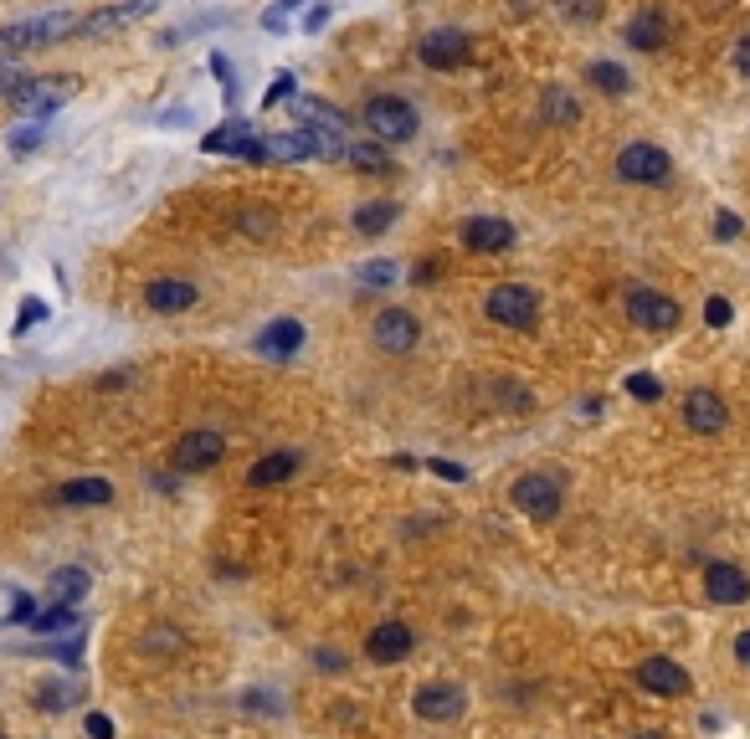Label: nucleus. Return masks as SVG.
Listing matches in <instances>:
<instances>
[{"label": "nucleus", "instance_id": "nucleus-42", "mask_svg": "<svg viewBox=\"0 0 750 739\" xmlns=\"http://www.w3.org/2000/svg\"><path fill=\"white\" fill-rule=\"evenodd\" d=\"M329 21V5L325 0H308V16H304V32H319V26H325Z\"/></svg>", "mask_w": 750, "mask_h": 739}, {"label": "nucleus", "instance_id": "nucleus-33", "mask_svg": "<svg viewBox=\"0 0 750 739\" xmlns=\"http://www.w3.org/2000/svg\"><path fill=\"white\" fill-rule=\"evenodd\" d=\"M396 278H401V268H396V262H365V268H360L365 293H380V288H391Z\"/></svg>", "mask_w": 750, "mask_h": 739}, {"label": "nucleus", "instance_id": "nucleus-25", "mask_svg": "<svg viewBox=\"0 0 750 739\" xmlns=\"http://www.w3.org/2000/svg\"><path fill=\"white\" fill-rule=\"evenodd\" d=\"M540 118H546V124H555V129H571V124L581 118V103L571 98L561 83H550L546 93H540Z\"/></svg>", "mask_w": 750, "mask_h": 739}, {"label": "nucleus", "instance_id": "nucleus-9", "mask_svg": "<svg viewBox=\"0 0 750 739\" xmlns=\"http://www.w3.org/2000/svg\"><path fill=\"white\" fill-rule=\"evenodd\" d=\"M371 339H375V350L407 354V350H417L422 324H417V314H407V308H380V314H375V324H371Z\"/></svg>", "mask_w": 750, "mask_h": 739}, {"label": "nucleus", "instance_id": "nucleus-29", "mask_svg": "<svg viewBox=\"0 0 750 739\" xmlns=\"http://www.w3.org/2000/svg\"><path fill=\"white\" fill-rule=\"evenodd\" d=\"M344 160H350V169H360V175H386V169H391V160H386V150H380L375 139L350 144V150H344Z\"/></svg>", "mask_w": 750, "mask_h": 739}, {"label": "nucleus", "instance_id": "nucleus-27", "mask_svg": "<svg viewBox=\"0 0 750 739\" xmlns=\"http://www.w3.org/2000/svg\"><path fill=\"white\" fill-rule=\"evenodd\" d=\"M247 139H253V129L232 118V124H222L216 134H206V139H201V150H206V154H237V160H242V150H247Z\"/></svg>", "mask_w": 750, "mask_h": 739}, {"label": "nucleus", "instance_id": "nucleus-32", "mask_svg": "<svg viewBox=\"0 0 750 739\" xmlns=\"http://www.w3.org/2000/svg\"><path fill=\"white\" fill-rule=\"evenodd\" d=\"M304 5L308 0H278V5H268V11H262V32H289L293 16H298Z\"/></svg>", "mask_w": 750, "mask_h": 739}, {"label": "nucleus", "instance_id": "nucleus-21", "mask_svg": "<svg viewBox=\"0 0 750 739\" xmlns=\"http://www.w3.org/2000/svg\"><path fill=\"white\" fill-rule=\"evenodd\" d=\"M57 504H68V508H103V504H114V483H108V478H72V483L57 488Z\"/></svg>", "mask_w": 750, "mask_h": 739}, {"label": "nucleus", "instance_id": "nucleus-20", "mask_svg": "<svg viewBox=\"0 0 750 739\" xmlns=\"http://www.w3.org/2000/svg\"><path fill=\"white\" fill-rule=\"evenodd\" d=\"M622 36H628L637 51H658L668 42V16L658 11V5H643V11L628 21V32H622Z\"/></svg>", "mask_w": 750, "mask_h": 739}, {"label": "nucleus", "instance_id": "nucleus-2", "mask_svg": "<svg viewBox=\"0 0 750 739\" xmlns=\"http://www.w3.org/2000/svg\"><path fill=\"white\" fill-rule=\"evenodd\" d=\"M360 124H365V134H371L375 144H407V139L417 134V108H411L407 98H391V93H380V98L365 103Z\"/></svg>", "mask_w": 750, "mask_h": 739}, {"label": "nucleus", "instance_id": "nucleus-6", "mask_svg": "<svg viewBox=\"0 0 750 739\" xmlns=\"http://www.w3.org/2000/svg\"><path fill=\"white\" fill-rule=\"evenodd\" d=\"M72 78H21L16 87H11V103H16L21 118H51L62 103L72 98Z\"/></svg>", "mask_w": 750, "mask_h": 739}, {"label": "nucleus", "instance_id": "nucleus-38", "mask_svg": "<svg viewBox=\"0 0 750 739\" xmlns=\"http://www.w3.org/2000/svg\"><path fill=\"white\" fill-rule=\"evenodd\" d=\"M211 72H216V78H222V98H226V103H237V83H232V62H226L222 51H216V57H211Z\"/></svg>", "mask_w": 750, "mask_h": 739}, {"label": "nucleus", "instance_id": "nucleus-35", "mask_svg": "<svg viewBox=\"0 0 750 739\" xmlns=\"http://www.w3.org/2000/svg\"><path fill=\"white\" fill-rule=\"evenodd\" d=\"M628 396H632V401H658V396H664V386H658L653 375H628Z\"/></svg>", "mask_w": 750, "mask_h": 739}, {"label": "nucleus", "instance_id": "nucleus-41", "mask_svg": "<svg viewBox=\"0 0 750 739\" xmlns=\"http://www.w3.org/2000/svg\"><path fill=\"white\" fill-rule=\"evenodd\" d=\"M87 739H114V719L108 714H87Z\"/></svg>", "mask_w": 750, "mask_h": 739}, {"label": "nucleus", "instance_id": "nucleus-13", "mask_svg": "<svg viewBox=\"0 0 750 739\" xmlns=\"http://www.w3.org/2000/svg\"><path fill=\"white\" fill-rule=\"evenodd\" d=\"M462 247L468 253H483V257H499L514 247V226L504 216H468L462 221Z\"/></svg>", "mask_w": 750, "mask_h": 739}, {"label": "nucleus", "instance_id": "nucleus-47", "mask_svg": "<svg viewBox=\"0 0 750 739\" xmlns=\"http://www.w3.org/2000/svg\"><path fill=\"white\" fill-rule=\"evenodd\" d=\"M735 662H740V668L750 672V626L740 632V637H735Z\"/></svg>", "mask_w": 750, "mask_h": 739}, {"label": "nucleus", "instance_id": "nucleus-11", "mask_svg": "<svg viewBox=\"0 0 750 739\" xmlns=\"http://www.w3.org/2000/svg\"><path fill=\"white\" fill-rule=\"evenodd\" d=\"M704 596L715 606H746L750 601V575L730 560H710L704 565Z\"/></svg>", "mask_w": 750, "mask_h": 739}, {"label": "nucleus", "instance_id": "nucleus-24", "mask_svg": "<svg viewBox=\"0 0 750 739\" xmlns=\"http://www.w3.org/2000/svg\"><path fill=\"white\" fill-rule=\"evenodd\" d=\"M87 586H93V575H87L83 565H62V571H51V580H47V601L51 606H78L87 596Z\"/></svg>", "mask_w": 750, "mask_h": 739}, {"label": "nucleus", "instance_id": "nucleus-37", "mask_svg": "<svg viewBox=\"0 0 750 739\" xmlns=\"http://www.w3.org/2000/svg\"><path fill=\"white\" fill-rule=\"evenodd\" d=\"M730 319H735L730 298H710V303H704V324H710V329H725Z\"/></svg>", "mask_w": 750, "mask_h": 739}, {"label": "nucleus", "instance_id": "nucleus-4", "mask_svg": "<svg viewBox=\"0 0 750 739\" xmlns=\"http://www.w3.org/2000/svg\"><path fill=\"white\" fill-rule=\"evenodd\" d=\"M514 508L535 524H550L561 514V478H550V472H525V478H514L509 488Z\"/></svg>", "mask_w": 750, "mask_h": 739}, {"label": "nucleus", "instance_id": "nucleus-48", "mask_svg": "<svg viewBox=\"0 0 750 739\" xmlns=\"http://www.w3.org/2000/svg\"><path fill=\"white\" fill-rule=\"evenodd\" d=\"M432 472H437V478H453V483H458V478H462V468H458V462H443V457L432 462Z\"/></svg>", "mask_w": 750, "mask_h": 739}, {"label": "nucleus", "instance_id": "nucleus-22", "mask_svg": "<svg viewBox=\"0 0 750 739\" xmlns=\"http://www.w3.org/2000/svg\"><path fill=\"white\" fill-rule=\"evenodd\" d=\"M262 154H268V165H304L308 154H314V139H308V129L268 134V139H262Z\"/></svg>", "mask_w": 750, "mask_h": 739}, {"label": "nucleus", "instance_id": "nucleus-18", "mask_svg": "<svg viewBox=\"0 0 750 739\" xmlns=\"http://www.w3.org/2000/svg\"><path fill=\"white\" fill-rule=\"evenodd\" d=\"M298 350H304V324L298 319H273L257 335V354L262 360H293Z\"/></svg>", "mask_w": 750, "mask_h": 739}, {"label": "nucleus", "instance_id": "nucleus-45", "mask_svg": "<svg viewBox=\"0 0 750 739\" xmlns=\"http://www.w3.org/2000/svg\"><path fill=\"white\" fill-rule=\"evenodd\" d=\"M735 72H740V78H750V36H740V42H735Z\"/></svg>", "mask_w": 750, "mask_h": 739}, {"label": "nucleus", "instance_id": "nucleus-50", "mask_svg": "<svg viewBox=\"0 0 750 739\" xmlns=\"http://www.w3.org/2000/svg\"><path fill=\"white\" fill-rule=\"evenodd\" d=\"M0 739H5V735H0Z\"/></svg>", "mask_w": 750, "mask_h": 739}, {"label": "nucleus", "instance_id": "nucleus-5", "mask_svg": "<svg viewBox=\"0 0 750 739\" xmlns=\"http://www.w3.org/2000/svg\"><path fill=\"white\" fill-rule=\"evenodd\" d=\"M483 314L504 329H529V324L540 319V293L525 283H499L489 298H483Z\"/></svg>", "mask_w": 750, "mask_h": 739}, {"label": "nucleus", "instance_id": "nucleus-31", "mask_svg": "<svg viewBox=\"0 0 750 739\" xmlns=\"http://www.w3.org/2000/svg\"><path fill=\"white\" fill-rule=\"evenodd\" d=\"M391 221H396V201H371V206H360L355 211V232L360 236H380Z\"/></svg>", "mask_w": 750, "mask_h": 739}, {"label": "nucleus", "instance_id": "nucleus-26", "mask_svg": "<svg viewBox=\"0 0 750 739\" xmlns=\"http://www.w3.org/2000/svg\"><path fill=\"white\" fill-rule=\"evenodd\" d=\"M26 626H32L36 637L78 632V606H42V611H32V617H26Z\"/></svg>", "mask_w": 750, "mask_h": 739}, {"label": "nucleus", "instance_id": "nucleus-23", "mask_svg": "<svg viewBox=\"0 0 750 739\" xmlns=\"http://www.w3.org/2000/svg\"><path fill=\"white\" fill-rule=\"evenodd\" d=\"M298 462H304L298 453H268V457H257L253 468H247V488H278V483H289L293 472H298Z\"/></svg>", "mask_w": 750, "mask_h": 739}, {"label": "nucleus", "instance_id": "nucleus-1", "mask_svg": "<svg viewBox=\"0 0 750 739\" xmlns=\"http://www.w3.org/2000/svg\"><path fill=\"white\" fill-rule=\"evenodd\" d=\"M83 26L78 11H42V16H26V21H11L0 26V57H21V51H36V47H51Z\"/></svg>", "mask_w": 750, "mask_h": 739}, {"label": "nucleus", "instance_id": "nucleus-12", "mask_svg": "<svg viewBox=\"0 0 750 739\" xmlns=\"http://www.w3.org/2000/svg\"><path fill=\"white\" fill-rule=\"evenodd\" d=\"M226 457V442L216 437V432H186V437L175 442V453H171V462L180 472H211L216 462Z\"/></svg>", "mask_w": 750, "mask_h": 739}, {"label": "nucleus", "instance_id": "nucleus-14", "mask_svg": "<svg viewBox=\"0 0 750 739\" xmlns=\"http://www.w3.org/2000/svg\"><path fill=\"white\" fill-rule=\"evenodd\" d=\"M411 647H417V632H411L407 622H375L371 637H365V657H371V662H380V668L401 662Z\"/></svg>", "mask_w": 750, "mask_h": 739}, {"label": "nucleus", "instance_id": "nucleus-39", "mask_svg": "<svg viewBox=\"0 0 750 739\" xmlns=\"http://www.w3.org/2000/svg\"><path fill=\"white\" fill-rule=\"evenodd\" d=\"M293 83H298L293 72H278V78H273V87H268V98H262V108H273V103L293 98Z\"/></svg>", "mask_w": 750, "mask_h": 739}, {"label": "nucleus", "instance_id": "nucleus-17", "mask_svg": "<svg viewBox=\"0 0 750 739\" xmlns=\"http://www.w3.org/2000/svg\"><path fill=\"white\" fill-rule=\"evenodd\" d=\"M196 298H201V288L190 283V278H154L144 288V303H150L154 314H186V308H196Z\"/></svg>", "mask_w": 750, "mask_h": 739}, {"label": "nucleus", "instance_id": "nucleus-49", "mask_svg": "<svg viewBox=\"0 0 750 739\" xmlns=\"http://www.w3.org/2000/svg\"><path fill=\"white\" fill-rule=\"evenodd\" d=\"M632 739H664V735H658V729H648V735H632Z\"/></svg>", "mask_w": 750, "mask_h": 739}, {"label": "nucleus", "instance_id": "nucleus-43", "mask_svg": "<svg viewBox=\"0 0 750 739\" xmlns=\"http://www.w3.org/2000/svg\"><path fill=\"white\" fill-rule=\"evenodd\" d=\"M21 83V72L11 68V57H0V93H5V98H11V87Z\"/></svg>", "mask_w": 750, "mask_h": 739}, {"label": "nucleus", "instance_id": "nucleus-8", "mask_svg": "<svg viewBox=\"0 0 750 739\" xmlns=\"http://www.w3.org/2000/svg\"><path fill=\"white\" fill-rule=\"evenodd\" d=\"M683 426L694 432V437H719L725 426H730V406H725V396L710 386H694L689 396H683Z\"/></svg>", "mask_w": 750, "mask_h": 739}, {"label": "nucleus", "instance_id": "nucleus-7", "mask_svg": "<svg viewBox=\"0 0 750 739\" xmlns=\"http://www.w3.org/2000/svg\"><path fill=\"white\" fill-rule=\"evenodd\" d=\"M617 175L628 185H668L673 180V154L648 144V139H637V144H628L617 154Z\"/></svg>", "mask_w": 750, "mask_h": 739}, {"label": "nucleus", "instance_id": "nucleus-34", "mask_svg": "<svg viewBox=\"0 0 750 739\" xmlns=\"http://www.w3.org/2000/svg\"><path fill=\"white\" fill-rule=\"evenodd\" d=\"M42 139H47V118H26V124H21L16 134H11V150L26 154V150H36Z\"/></svg>", "mask_w": 750, "mask_h": 739}, {"label": "nucleus", "instance_id": "nucleus-44", "mask_svg": "<svg viewBox=\"0 0 750 739\" xmlns=\"http://www.w3.org/2000/svg\"><path fill=\"white\" fill-rule=\"evenodd\" d=\"M68 704V689H62V683H47V689H42V708H62Z\"/></svg>", "mask_w": 750, "mask_h": 739}, {"label": "nucleus", "instance_id": "nucleus-40", "mask_svg": "<svg viewBox=\"0 0 750 739\" xmlns=\"http://www.w3.org/2000/svg\"><path fill=\"white\" fill-rule=\"evenodd\" d=\"M561 11H565V16H576V21H597L601 16V0H561Z\"/></svg>", "mask_w": 750, "mask_h": 739}, {"label": "nucleus", "instance_id": "nucleus-46", "mask_svg": "<svg viewBox=\"0 0 750 739\" xmlns=\"http://www.w3.org/2000/svg\"><path fill=\"white\" fill-rule=\"evenodd\" d=\"M715 232L725 236V242H730V236H740V221H735L730 211H719V216H715Z\"/></svg>", "mask_w": 750, "mask_h": 739}, {"label": "nucleus", "instance_id": "nucleus-15", "mask_svg": "<svg viewBox=\"0 0 750 739\" xmlns=\"http://www.w3.org/2000/svg\"><path fill=\"white\" fill-rule=\"evenodd\" d=\"M417 57H422L432 72L458 68L462 57H468V36H462L458 26H437V32H426L422 42H417Z\"/></svg>", "mask_w": 750, "mask_h": 739}, {"label": "nucleus", "instance_id": "nucleus-10", "mask_svg": "<svg viewBox=\"0 0 750 739\" xmlns=\"http://www.w3.org/2000/svg\"><path fill=\"white\" fill-rule=\"evenodd\" d=\"M637 683L648 693H658V699H683V693L694 689L689 668L673 662V657H643V662H637Z\"/></svg>", "mask_w": 750, "mask_h": 739}, {"label": "nucleus", "instance_id": "nucleus-3", "mask_svg": "<svg viewBox=\"0 0 750 739\" xmlns=\"http://www.w3.org/2000/svg\"><path fill=\"white\" fill-rule=\"evenodd\" d=\"M628 319L632 329H648V335H673L683 324V308L658 288H628Z\"/></svg>", "mask_w": 750, "mask_h": 739}, {"label": "nucleus", "instance_id": "nucleus-30", "mask_svg": "<svg viewBox=\"0 0 750 739\" xmlns=\"http://www.w3.org/2000/svg\"><path fill=\"white\" fill-rule=\"evenodd\" d=\"M586 83L597 87V93H612V98H622V93L632 87V78L617 68V62H591V68H586Z\"/></svg>", "mask_w": 750, "mask_h": 739}, {"label": "nucleus", "instance_id": "nucleus-19", "mask_svg": "<svg viewBox=\"0 0 750 739\" xmlns=\"http://www.w3.org/2000/svg\"><path fill=\"white\" fill-rule=\"evenodd\" d=\"M154 0H129V5H108V11H93V16L78 26L83 36H108V32H124V26H134L139 16H150Z\"/></svg>", "mask_w": 750, "mask_h": 739}, {"label": "nucleus", "instance_id": "nucleus-16", "mask_svg": "<svg viewBox=\"0 0 750 739\" xmlns=\"http://www.w3.org/2000/svg\"><path fill=\"white\" fill-rule=\"evenodd\" d=\"M411 708H417V719H426V724H447L462 714V693L453 689V683H422L417 699H411Z\"/></svg>", "mask_w": 750, "mask_h": 739}, {"label": "nucleus", "instance_id": "nucleus-36", "mask_svg": "<svg viewBox=\"0 0 750 739\" xmlns=\"http://www.w3.org/2000/svg\"><path fill=\"white\" fill-rule=\"evenodd\" d=\"M42 319H47V303L26 298L21 303V314H16V335H32V324H42Z\"/></svg>", "mask_w": 750, "mask_h": 739}, {"label": "nucleus", "instance_id": "nucleus-28", "mask_svg": "<svg viewBox=\"0 0 750 739\" xmlns=\"http://www.w3.org/2000/svg\"><path fill=\"white\" fill-rule=\"evenodd\" d=\"M298 114L314 118V124H304V129H335V134H344V129H350L340 108H335V103H325V98H298Z\"/></svg>", "mask_w": 750, "mask_h": 739}]
</instances>
